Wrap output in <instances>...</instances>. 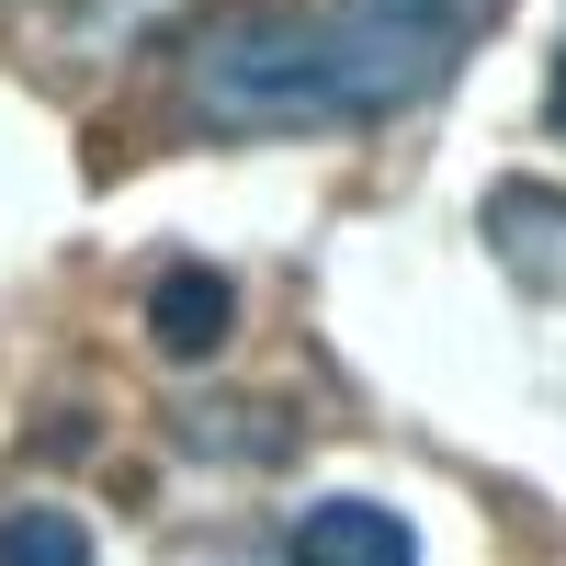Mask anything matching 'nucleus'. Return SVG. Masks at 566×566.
<instances>
[{
  "mask_svg": "<svg viewBox=\"0 0 566 566\" xmlns=\"http://www.w3.org/2000/svg\"><path fill=\"white\" fill-rule=\"evenodd\" d=\"M510 0H227L170 45L193 136H317L386 125L488 45Z\"/></svg>",
  "mask_w": 566,
  "mask_h": 566,
  "instance_id": "f257e3e1",
  "label": "nucleus"
},
{
  "mask_svg": "<svg viewBox=\"0 0 566 566\" xmlns=\"http://www.w3.org/2000/svg\"><path fill=\"white\" fill-rule=\"evenodd\" d=\"M295 566H419L408 522L397 510H374V499H328L295 522Z\"/></svg>",
  "mask_w": 566,
  "mask_h": 566,
  "instance_id": "f03ea898",
  "label": "nucleus"
},
{
  "mask_svg": "<svg viewBox=\"0 0 566 566\" xmlns=\"http://www.w3.org/2000/svg\"><path fill=\"white\" fill-rule=\"evenodd\" d=\"M0 566H91V533L69 510H12L0 522Z\"/></svg>",
  "mask_w": 566,
  "mask_h": 566,
  "instance_id": "20e7f679",
  "label": "nucleus"
},
{
  "mask_svg": "<svg viewBox=\"0 0 566 566\" xmlns=\"http://www.w3.org/2000/svg\"><path fill=\"white\" fill-rule=\"evenodd\" d=\"M544 114H555V136H566V57H555V103H544Z\"/></svg>",
  "mask_w": 566,
  "mask_h": 566,
  "instance_id": "39448f33",
  "label": "nucleus"
},
{
  "mask_svg": "<svg viewBox=\"0 0 566 566\" xmlns=\"http://www.w3.org/2000/svg\"><path fill=\"white\" fill-rule=\"evenodd\" d=\"M148 328H159L170 352H216L227 340V283L216 272H170L159 295H148Z\"/></svg>",
  "mask_w": 566,
  "mask_h": 566,
  "instance_id": "7ed1b4c3",
  "label": "nucleus"
},
{
  "mask_svg": "<svg viewBox=\"0 0 566 566\" xmlns=\"http://www.w3.org/2000/svg\"><path fill=\"white\" fill-rule=\"evenodd\" d=\"M12 12H69V0H0V23H12Z\"/></svg>",
  "mask_w": 566,
  "mask_h": 566,
  "instance_id": "423d86ee",
  "label": "nucleus"
}]
</instances>
